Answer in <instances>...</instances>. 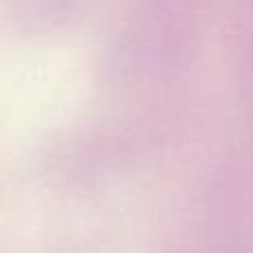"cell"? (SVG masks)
I'll list each match as a JSON object with an SVG mask.
<instances>
[]
</instances>
